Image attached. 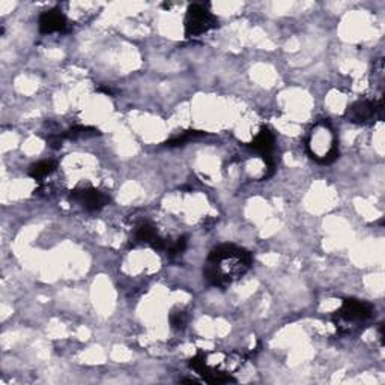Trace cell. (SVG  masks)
Instances as JSON below:
<instances>
[{
	"label": "cell",
	"instance_id": "cell-8",
	"mask_svg": "<svg viewBox=\"0 0 385 385\" xmlns=\"http://www.w3.org/2000/svg\"><path fill=\"white\" fill-rule=\"evenodd\" d=\"M67 17L62 14V11L55 8V9H48L46 13H42L39 15L38 21V27L39 32L44 35L48 34H55V32H63L67 29Z\"/></svg>",
	"mask_w": 385,
	"mask_h": 385
},
{
	"label": "cell",
	"instance_id": "cell-5",
	"mask_svg": "<svg viewBox=\"0 0 385 385\" xmlns=\"http://www.w3.org/2000/svg\"><path fill=\"white\" fill-rule=\"evenodd\" d=\"M382 100H360L346 110V117L354 124H369L382 117Z\"/></svg>",
	"mask_w": 385,
	"mask_h": 385
},
{
	"label": "cell",
	"instance_id": "cell-4",
	"mask_svg": "<svg viewBox=\"0 0 385 385\" xmlns=\"http://www.w3.org/2000/svg\"><path fill=\"white\" fill-rule=\"evenodd\" d=\"M218 26V18L209 11L208 4H192L185 15V37H200Z\"/></svg>",
	"mask_w": 385,
	"mask_h": 385
},
{
	"label": "cell",
	"instance_id": "cell-10",
	"mask_svg": "<svg viewBox=\"0 0 385 385\" xmlns=\"http://www.w3.org/2000/svg\"><path fill=\"white\" fill-rule=\"evenodd\" d=\"M56 163L51 162V159H44V162H39L37 164H32L29 167V176L34 178L38 183H41L42 179H46L48 175L55 172Z\"/></svg>",
	"mask_w": 385,
	"mask_h": 385
},
{
	"label": "cell",
	"instance_id": "cell-3",
	"mask_svg": "<svg viewBox=\"0 0 385 385\" xmlns=\"http://www.w3.org/2000/svg\"><path fill=\"white\" fill-rule=\"evenodd\" d=\"M375 313V307L361 299L348 298L341 303V307L333 316V322L337 333L341 336H351L358 333L363 325H366Z\"/></svg>",
	"mask_w": 385,
	"mask_h": 385
},
{
	"label": "cell",
	"instance_id": "cell-2",
	"mask_svg": "<svg viewBox=\"0 0 385 385\" xmlns=\"http://www.w3.org/2000/svg\"><path fill=\"white\" fill-rule=\"evenodd\" d=\"M306 149L310 158L319 164H331L339 158V138L327 119L316 122L308 131Z\"/></svg>",
	"mask_w": 385,
	"mask_h": 385
},
{
	"label": "cell",
	"instance_id": "cell-14",
	"mask_svg": "<svg viewBox=\"0 0 385 385\" xmlns=\"http://www.w3.org/2000/svg\"><path fill=\"white\" fill-rule=\"evenodd\" d=\"M203 134H205V133H202V131H187L183 136H178V137L172 138L170 142H167V146H183L187 142L192 141V138H196V137L203 136Z\"/></svg>",
	"mask_w": 385,
	"mask_h": 385
},
{
	"label": "cell",
	"instance_id": "cell-7",
	"mask_svg": "<svg viewBox=\"0 0 385 385\" xmlns=\"http://www.w3.org/2000/svg\"><path fill=\"white\" fill-rule=\"evenodd\" d=\"M71 197L77 200L83 208L88 211H98L103 209L105 205H109L110 197L105 195V192L96 190L93 187H81L76 188L71 192Z\"/></svg>",
	"mask_w": 385,
	"mask_h": 385
},
{
	"label": "cell",
	"instance_id": "cell-9",
	"mask_svg": "<svg viewBox=\"0 0 385 385\" xmlns=\"http://www.w3.org/2000/svg\"><path fill=\"white\" fill-rule=\"evenodd\" d=\"M158 238H159V235L157 233V229L152 226L151 223L142 221L137 224V228L134 230V242L136 244H148L152 247Z\"/></svg>",
	"mask_w": 385,
	"mask_h": 385
},
{
	"label": "cell",
	"instance_id": "cell-6",
	"mask_svg": "<svg viewBox=\"0 0 385 385\" xmlns=\"http://www.w3.org/2000/svg\"><path fill=\"white\" fill-rule=\"evenodd\" d=\"M274 143H275V137L273 134V131L270 128H261V131L258 133L253 138V142L250 143V148L253 149L254 152H258L262 158L263 163L266 167V174H268V178L274 174V167H275V162L273 158V152H274Z\"/></svg>",
	"mask_w": 385,
	"mask_h": 385
},
{
	"label": "cell",
	"instance_id": "cell-11",
	"mask_svg": "<svg viewBox=\"0 0 385 385\" xmlns=\"http://www.w3.org/2000/svg\"><path fill=\"white\" fill-rule=\"evenodd\" d=\"M169 320H170V325H172L174 329H184L188 324V315L184 312V310L181 308H174L172 312L169 313Z\"/></svg>",
	"mask_w": 385,
	"mask_h": 385
},
{
	"label": "cell",
	"instance_id": "cell-1",
	"mask_svg": "<svg viewBox=\"0 0 385 385\" xmlns=\"http://www.w3.org/2000/svg\"><path fill=\"white\" fill-rule=\"evenodd\" d=\"M252 254L233 244H223L214 249L203 268V275L212 286L224 289L252 268Z\"/></svg>",
	"mask_w": 385,
	"mask_h": 385
},
{
	"label": "cell",
	"instance_id": "cell-12",
	"mask_svg": "<svg viewBox=\"0 0 385 385\" xmlns=\"http://www.w3.org/2000/svg\"><path fill=\"white\" fill-rule=\"evenodd\" d=\"M98 134V130L93 126H84V125H76L72 126L71 130L62 134V138H77V137H88V136H95Z\"/></svg>",
	"mask_w": 385,
	"mask_h": 385
},
{
	"label": "cell",
	"instance_id": "cell-13",
	"mask_svg": "<svg viewBox=\"0 0 385 385\" xmlns=\"http://www.w3.org/2000/svg\"><path fill=\"white\" fill-rule=\"evenodd\" d=\"M187 242H188L187 237H179L176 241H170L166 253L169 256H176V254L184 253V250L187 249Z\"/></svg>",
	"mask_w": 385,
	"mask_h": 385
}]
</instances>
